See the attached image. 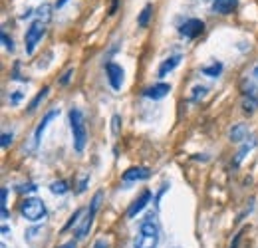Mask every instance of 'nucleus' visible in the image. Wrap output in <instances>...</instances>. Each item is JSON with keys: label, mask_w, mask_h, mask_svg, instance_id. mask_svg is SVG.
Instances as JSON below:
<instances>
[{"label": "nucleus", "mask_w": 258, "mask_h": 248, "mask_svg": "<svg viewBox=\"0 0 258 248\" xmlns=\"http://www.w3.org/2000/svg\"><path fill=\"white\" fill-rule=\"evenodd\" d=\"M171 91V85L169 83H155V85H149L143 89V95L149 97V99H163L165 95H169Z\"/></svg>", "instance_id": "nucleus-11"}, {"label": "nucleus", "mask_w": 258, "mask_h": 248, "mask_svg": "<svg viewBox=\"0 0 258 248\" xmlns=\"http://www.w3.org/2000/svg\"><path fill=\"white\" fill-rule=\"evenodd\" d=\"M181 58H183L181 54L169 56L165 62H161V66H159V70H157V76H159V78H165L169 72H173V70H175V68L181 64Z\"/></svg>", "instance_id": "nucleus-13"}, {"label": "nucleus", "mask_w": 258, "mask_h": 248, "mask_svg": "<svg viewBox=\"0 0 258 248\" xmlns=\"http://www.w3.org/2000/svg\"><path fill=\"white\" fill-rule=\"evenodd\" d=\"M20 99H22V91H16V93H12V95H10V105H16Z\"/></svg>", "instance_id": "nucleus-32"}, {"label": "nucleus", "mask_w": 258, "mask_h": 248, "mask_svg": "<svg viewBox=\"0 0 258 248\" xmlns=\"http://www.w3.org/2000/svg\"><path fill=\"white\" fill-rule=\"evenodd\" d=\"M93 248H109V244H107L105 238H97V240L93 242Z\"/></svg>", "instance_id": "nucleus-31"}, {"label": "nucleus", "mask_w": 258, "mask_h": 248, "mask_svg": "<svg viewBox=\"0 0 258 248\" xmlns=\"http://www.w3.org/2000/svg\"><path fill=\"white\" fill-rule=\"evenodd\" d=\"M50 191H52L54 195H66V193L70 191V185H68L66 181H54V183L50 185Z\"/></svg>", "instance_id": "nucleus-20"}, {"label": "nucleus", "mask_w": 258, "mask_h": 248, "mask_svg": "<svg viewBox=\"0 0 258 248\" xmlns=\"http://www.w3.org/2000/svg\"><path fill=\"white\" fill-rule=\"evenodd\" d=\"M207 93V87L205 85H197V87H193V95H191V101H197L199 97H203Z\"/></svg>", "instance_id": "nucleus-23"}, {"label": "nucleus", "mask_w": 258, "mask_h": 248, "mask_svg": "<svg viewBox=\"0 0 258 248\" xmlns=\"http://www.w3.org/2000/svg\"><path fill=\"white\" fill-rule=\"evenodd\" d=\"M87 183H89V175H84V177L80 179L78 187H76V193H84V191L87 189Z\"/></svg>", "instance_id": "nucleus-26"}, {"label": "nucleus", "mask_w": 258, "mask_h": 248, "mask_svg": "<svg viewBox=\"0 0 258 248\" xmlns=\"http://www.w3.org/2000/svg\"><path fill=\"white\" fill-rule=\"evenodd\" d=\"M238 6V0H213V12L216 14H230Z\"/></svg>", "instance_id": "nucleus-12"}, {"label": "nucleus", "mask_w": 258, "mask_h": 248, "mask_svg": "<svg viewBox=\"0 0 258 248\" xmlns=\"http://www.w3.org/2000/svg\"><path fill=\"white\" fill-rule=\"evenodd\" d=\"M34 14L38 16V20H40V22H44V24H46V22H50V18H52V6H50V4H42L40 8H36V10H34Z\"/></svg>", "instance_id": "nucleus-19"}, {"label": "nucleus", "mask_w": 258, "mask_h": 248, "mask_svg": "<svg viewBox=\"0 0 258 248\" xmlns=\"http://www.w3.org/2000/svg\"><path fill=\"white\" fill-rule=\"evenodd\" d=\"M58 115H60V109H50V111L44 115V119L38 123V127H36V131H34V145H40L42 135H44V129L48 127V123H50L52 119H56Z\"/></svg>", "instance_id": "nucleus-10"}, {"label": "nucleus", "mask_w": 258, "mask_h": 248, "mask_svg": "<svg viewBox=\"0 0 258 248\" xmlns=\"http://www.w3.org/2000/svg\"><path fill=\"white\" fill-rule=\"evenodd\" d=\"M0 143H2L4 149H8L12 145V133H2V139H0Z\"/></svg>", "instance_id": "nucleus-27"}, {"label": "nucleus", "mask_w": 258, "mask_h": 248, "mask_svg": "<svg viewBox=\"0 0 258 248\" xmlns=\"http://www.w3.org/2000/svg\"><path fill=\"white\" fill-rule=\"evenodd\" d=\"M6 201H8V189L4 187L2 193H0V205H2V218H4V220L10 216V212H8V208H6Z\"/></svg>", "instance_id": "nucleus-21"}, {"label": "nucleus", "mask_w": 258, "mask_h": 248, "mask_svg": "<svg viewBox=\"0 0 258 248\" xmlns=\"http://www.w3.org/2000/svg\"><path fill=\"white\" fill-rule=\"evenodd\" d=\"M254 76H256V78H258V66H256V68H254Z\"/></svg>", "instance_id": "nucleus-38"}, {"label": "nucleus", "mask_w": 258, "mask_h": 248, "mask_svg": "<svg viewBox=\"0 0 258 248\" xmlns=\"http://www.w3.org/2000/svg\"><path fill=\"white\" fill-rule=\"evenodd\" d=\"M2 44H4V48H6L8 52H14V42H12V38H10L6 32H2Z\"/></svg>", "instance_id": "nucleus-25"}, {"label": "nucleus", "mask_w": 258, "mask_h": 248, "mask_svg": "<svg viewBox=\"0 0 258 248\" xmlns=\"http://www.w3.org/2000/svg\"><path fill=\"white\" fill-rule=\"evenodd\" d=\"M72 76H74V70H68V72H64V76L60 78V83H62V85H66V83L70 82V78H72Z\"/></svg>", "instance_id": "nucleus-29"}, {"label": "nucleus", "mask_w": 258, "mask_h": 248, "mask_svg": "<svg viewBox=\"0 0 258 248\" xmlns=\"http://www.w3.org/2000/svg\"><path fill=\"white\" fill-rule=\"evenodd\" d=\"M228 137H230V141H234V143L246 141V137H248V127L244 125V123H238V125H234V127L230 129Z\"/></svg>", "instance_id": "nucleus-14"}, {"label": "nucleus", "mask_w": 258, "mask_h": 248, "mask_svg": "<svg viewBox=\"0 0 258 248\" xmlns=\"http://www.w3.org/2000/svg\"><path fill=\"white\" fill-rule=\"evenodd\" d=\"M8 232H10V228L6 224H2V234H8Z\"/></svg>", "instance_id": "nucleus-37"}, {"label": "nucleus", "mask_w": 258, "mask_h": 248, "mask_svg": "<svg viewBox=\"0 0 258 248\" xmlns=\"http://www.w3.org/2000/svg\"><path fill=\"white\" fill-rule=\"evenodd\" d=\"M80 214H82V210H76V212H74V216L70 218V222H68V224L64 226V230H68V228H70V226H72L74 222H78V218H80Z\"/></svg>", "instance_id": "nucleus-30"}, {"label": "nucleus", "mask_w": 258, "mask_h": 248, "mask_svg": "<svg viewBox=\"0 0 258 248\" xmlns=\"http://www.w3.org/2000/svg\"><path fill=\"white\" fill-rule=\"evenodd\" d=\"M66 2H68V0H58V2H56V8H62Z\"/></svg>", "instance_id": "nucleus-36"}, {"label": "nucleus", "mask_w": 258, "mask_h": 248, "mask_svg": "<svg viewBox=\"0 0 258 248\" xmlns=\"http://www.w3.org/2000/svg\"><path fill=\"white\" fill-rule=\"evenodd\" d=\"M149 169L145 167H131V169H127L123 175H121V181L123 183H133V181H145L149 179Z\"/></svg>", "instance_id": "nucleus-9"}, {"label": "nucleus", "mask_w": 258, "mask_h": 248, "mask_svg": "<svg viewBox=\"0 0 258 248\" xmlns=\"http://www.w3.org/2000/svg\"><path fill=\"white\" fill-rule=\"evenodd\" d=\"M201 72H203L205 76H209V78H218L220 72H222V64H220V62H213L211 66H203Z\"/></svg>", "instance_id": "nucleus-17"}, {"label": "nucleus", "mask_w": 258, "mask_h": 248, "mask_svg": "<svg viewBox=\"0 0 258 248\" xmlns=\"http://www.w3.org/2000/svg\"><path fill=\"white\" fill-rule=\"evenodd\" d=\"M105 74H107V80H109V85L115 89V91H119L121 89V85H123V68L119 66V64H113V62H109L107 66H105Z\"/></svg>", "instance_id": "nucleus-7"}, {"label": "nucleus", "mask_w": 258, "mask_h": 248, "mask_svg": "<svg viewBox=\"0 0 258 248\" xmlns=\"http://www.w3.org/2000/svg\"><path fill=\"white\" fill-rule=\"evenodd\" d=\"M28 16H32V8H26V12H22L20 18H28Z\"/></svg>", "instance_id": "nucleus-35"}, {"label": "nucleus", "mask_w": 258, "mask_h": 248, "mask_svg": "<svg viewBox=\"0 0 258 248\" xmlns=\"http://www.w3.org/2000/svg\"><path fill=\"white\" fill-rule=\"evenodd\" d=\"M20 212H22V216H24L26 220H30V222H38V220H42V218L46 216V205H44L42 199L28 197V199L22 201V205H20Z\"/></svg>", "instance_id": "nucleus-3"}, {"label": "nucleus", "mask_w": 258, "mask_h": 248, "mask_svg": "<svg viewBox=\"0 0 258 248\" xmlns=\"http://www.w3.org/2000/svg\"><path fill=\"white\" fill-rule=\"evenodd\" d=\"M78 244H76V240H70V242H66L64 246H60V248H76Z\"/></svg>", "instance_id": "nucleus-34"}, {"label": "nucleus", "mask_w": 258, "mask_h": 248, "mask_svg": "<svg viewBox=\"0 0 258 248\" xmlns=\"http://www.w3.org/2000/svg\"><path fill=\"white\" fill-rule=\"evenodd\" d=\"M44 34H46V24L44 22H40V20H36V22H32L30 24V28L26 30V36H24V46H26V54H34V50H36V46L42 42V38H44Z\"/></svg>", "instance_id": "nucleus-5"}, {"label": "nucleus", "mask_w": 258, "mask_h": 248, "mask_svg": "<svg viewBox=\"0 0 258 248\" xmlns=\"http://www.w3.org/2000/svg\"><path fill=\"white\" fill-rule=\"evenodd\" d=\"M153 216H155V214L149 212L147 218L141 222L139 234H137L135 240H133V248H157L161 234H159V224L155 222Z\"/></svg>", "instance_id": "nucleus-1"}, {"label": "nucleus", "mask_w": 258, "mask_h": 248, "mask_svg": "<svg viewBox=\"0 0 258 248\" xmlns=\"http://www.w3.org/2000/svg\"><path fill=\"white\" fill-rule=\"evenodd\" d=\"M149 201H151V191L145 189V191H143V193H141V195L131 203V207L127 208V218H135V216H137V214L147 207Z\"/></svg>", "instance_id": "nucleus-8"}, {"label": "nucleus", "mask_w": 258, "mask_h": 248, "mask_svg": "<svg viewBox=\"0 0 258 248\" xmlns=\"http://www.w3.org/2000/svg\"><path fill=\"white\" fill-rule=\"evenodd\" d=\"M101 197H103V191H97V193L93 195L86 218H84L82 224L76 228V238H78V240H82V238L87 236V232H89V228H91V224H93V216H95V212H97V208H99V205H101Z\"/></svg>", "instance_id": "nucleus-4"}, {"label": "nucleus", "mask_w": 258, "mask_h": 248, "mask_svg": "<svg viewBox=\"0 0 258 248\" xmlns=\"http://www.w3.org/2000/svg\"><path fill=\"white\" fill-rule=\"evenodd\" d=\"M119 125H121V117H119V115H113V117H111V133H113V135L119 133Z\"/></svg>", "instance_id": "nucleus-24"}, {"label": "nucleus", "mask_w": 258, "mask_h": 248, "mask_svg": "<svg viewBox=\"0 0 258 248\" xmlns=\"http://www.w3.org/2000/svg\"><path fill=\"white\" fill-rule=\"evenodd\" d=\"M117 6H119V0H113L111 2V8H109V16H113L117 12Z\"/></svg>", "instance_id": "nucleus-33"}, {"label": "nucleus", "mask_w": 258, "mask_h": 248, "mask_svg": "<svg viewBox=\"0 0 258 248\" xmlns=\"http://www.w3.org/2000/svg\"><path fill=\"white\" fill-rule=\"evenodd\" d=\"M254 147H256V139H254V137H250V141L246 139V141L242 143V147L238 149V153H236V157H234V163L238 165V163H240V161H242V159H244V157L254 149Z\"/></svg>", "instance_id": "nucleus-15"}, {"label": "nucleus", "mask_w": 258, "mask_h": 248, "mask_svg": "<svg viewBox=\"0 0 258 248\" xmlns=\"http://www.w3.org/2000/svg\"><path fill=\"white\" fill-rule=\"evenodd\" d=\"M0 248H8V246H6V244H4V242H2V244H0Z\"/></svg>", "instance_id": "nucleus-39"}, {"label": "nucleus", "mask_w": 258, "mask_h": 248, "mask_svg": "<svg viewBox=\"0 0 258 248\" xmlns=\"http://www.w3.org/2000/svg\"><path fill=\"white\" fill-rule=\"evenodd\" d=\"M48 93H50V87H42V91H38V95L30 101V105H28V113H34V111L38 109V105L46 99V95H48Z\"/></svg>", "instance_id": "nucleus-18"}, {"label": "nucleus", "mask_w": 258, "mask_h": 248, "mask_svg": "<svg viewBox=\"0 0 258 248\" xmlns=\"http://www.w3.org/2000/svg\"><path fill=\"white\" fill-rule=\"evenodd\" d=\"M203 30H205V22L199 20V18H189V20L179 28L181 36H185L187 40H195L197 36L203 34Z\"/></svg>", "instance_id": "nucleus-6"}, {"label": "nucleus", "mask_w": 258, "mask_h": 248, "mask_svg": "<svg viewBox=\"0 0 258 248\" xmlns=\"http://www.w3.org/2000/svg\"><path fill=\"white\" fill-rule=\"evenodd\" d=\"M256 107H258V99H256V97H252V95H250V97H246V99L242 101V109H244L246 113H252Z\"/></svg>", "instance_id": "nucleus-22"}, {"label": "nucleus", "mask_w": 258, "mask_h": 248, "mask_svg": "<svg viewBox=\"0 0 258 248\" xmlns=\"http://www.w3.org/2000/svg\"><path fill=\"white\" fill-rule=\"evenodd\" d=\"M70 127H72V137H74V149L82 153L87 143V129H86L84 113L78 107L70 109Z\"/></svg>", "instance_id": "nucleus-2"}, {"label": "nucleus", "mask_w": 258, "mask_h": 248, "mask_svg": "<svg viewBox=\"0 0 258 248\" xmlns=\"http://www.w3.org/2000/svg\"><path fill=\"white\" fill-rule=\"evenodd\" d=\"M151 14H153V6H151V4H145L143 10H141L139 16H137V24H139L141 28H147V26H149V20H151Z\"/></svg>", "instance_id": "nucleus-16"}, {"label": "nucleus", "mask_w": 258, "mask_h": 248, "mask_svg": "<svg viewBox=\"0 0 258 248\" xmlns=\"http://www.w3.org/2000/svg\"><path fill=\"white\" fill-rule=\"evenodd\" d=\"M38 187L34 185V183H28V185H22V187H18V191L20 193H32V191H36Z\"/></svg>", "instance_id": "nucleus-28"}]
</instances>
